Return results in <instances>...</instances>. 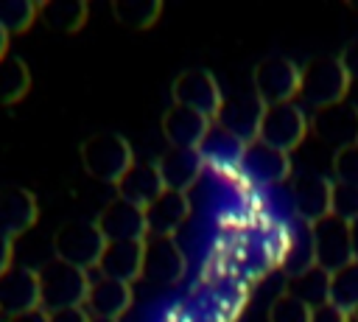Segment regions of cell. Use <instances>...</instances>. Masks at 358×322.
Instances as JSON below:
<instances>
[{"label": "cell", "mask_w": 358, "mask_h": 322, "mask_svg": "<svg viewBox=\"0 0 358 322\" xmlns=\"http://www.w3.org/2000/svg\"><path fill=\"white\" fill-rule=\"evenodd\" d=\"M50 322H92V316L87 308H67V311L50 314Z\"/></svg>", "instance_id": "d590c367"}, {"label": "cell", "mask_w": 358, "mask_h": 322, "mask_svg": "<svg viewBox=\"0 0 358 322\" xmlns=\"http://www.w3.org/2000/svg\"><path fill=\"white\" fill-rule=\"evenodd\" d=\"M143 255H145V241H129V244H106V252L98 263L101 277L120 280V283H134L143 277Z\"/></svg>", "instance_id": "7402d4cb"}, {"label": "cell", "mask_w": 358, "mask_h": 322, "mask_svg": "<svg viewBox=\"0 0 358 322\" xmlns=\"http://www.w3.org/2000/svg\"><path fill=\"white\" fill-rule=\"evenodd\" d=\"M338 221L352 224L358 218V188L355 185H344V182H333V213Z\"/></svg>", "instance_id": "4dcf8cb0"}, {"label": "cell", "mask_w": 358, "mask_h": 322, "mask_svg": "<svg viewBox=\"0 0 358 322\" xmlns=\"http://www.w3.org/2000/svg\"><path fill=\"white\" fill-rule=\"evenodd\" d=\"M8 39H11V36L0 28V59H3V56H8Z\"/></svg>", "instance_id": "ab89813d"}, {"label": "cell", "mask_w": 358, "mask_h": 322, "mask_svg": "<svg viewBox=\"0 0 358 322\" xmlns=\"http://www.w3.org/2000/svg\"><path fill=\"white\" fill-rule=\"evenodd\" d=\"M199 151H201L207 168H215V171L227 174V171H241V160H243L246 146L241 140H235L232 134L213 126V132L207 134V140Z\"/></svg>", "instance_id": "cb8c5ba5"}, {"label": "cell", "mask_w": 358, "mask_h": 322, "mask_svg": "<svg viewBox=\"0 0 358 322\" xmlns=\"http://www.w3.org/2000/svg\"><path fill=\"white\" fill-rule=\"evenodd\" d=\"M316 266V255H313V241H310V227H305L302 232H296L291 238V246H288V255L282 260V269L288 277L294 274H302L308 269Z\"/></svg>", "instance_id": "f546056e"}, {"label": "cell", "mask_w": 358, "mask_h": 322, "mask_svg": "<svg viewBox=\"0 0 358 322\" xmlns=\"http://www.w3.org/2000/svg\"><path fill=\"white\" fill-rule=\"evenodd\" d=\"M165 182H162V174L157 168V162H134L129 168V174L117 182V196L137 204V207H148L151 202H157L162 193H165Z\"/></svg>", "instance_id": "44dd1931"}, {"label": "cell", "mask_w": 358, "mask_h": 322, "mask_svg": "<svg viewBox=\"0 0 358 322\" xmlns=\"http://www.w3.org/2000/svg\"><path fill=\"white\" fill-rule=\"evenodd\" d=\"M310 322H347V314L338 311L336 305H322L310 314Z\"/></svg>", "instance_id": "e575fe53"}, {"label": "cell", "mask_w": 358, "mask_h": 322, "mask_svg": "<svg viewBox=\"0 0 358 322\" xmlns=\"http://www.w3.org/2000/svg\"><path fill=\"white\" fill-rule=\"evenodd\" d=\"M330 305L344 314L358 308V260L330 274Z\"/></svg>", "instance_id": "83f0119b"}, {"label": "cell", "mask_w": 358, "mask_h": 322, "mask_svg": "<svg viewBox=\"0 0 358 322\" xmlns=\"http://www.w3.org/2000/svg\"><path fill=\"white\" fill-rule=\"evenodd\" d=\"M31 90V70L28 64L8 53L0 59V106H14L20 104Z\"/></svg>", "instance_id": "484cf974"}, {"label": "cell", "mask_w": 358, "mask_h": 322, "mask_svg": "<svg viewBox=\"0 0 358 322\" xmlns=\"http://www.w3.org/2000/svg\"><path fill=\"white\" fill-rule=\"evenodd\" d=\"M131 300H134V291L129 283L98 277L90 283L84 308L90 311V316H98V319H120L131 308Z\"/></svg>", "instance_id": "ffe728a7"}, {"label": "cell", "mask_w": 358, "mask_h": 322, "mask_svg": "<svg viewBox=\"0 0 358 322\" xmlns=\"http://www.w3.org/2000/svg\"><path fill=\"white\" fill-rule=\"evenodd\" d=\"M134 151L129 146L126 137L115 134V132H101L92 134L81 143V165L92 179H101L106 185H115L129 174V168L134 165Z\"/></svg>", "instance_id": "6da1fadb"}, {"label": "cell", "mask_w": 358, "mask_h": 322, "mask_svg": "<svg viewBox=\"0 0 358 322\" xmlns=\"http://www.w3.org/2000/svg\"><path fill=\"white\" fill-rule=\"evenodd\" d=\"M187 260L173 238H145L143 255V280L154 288L176 286L185 277Z\"/></svg>", "instance_id": "30bf717a"}, {"label": "cell", "mask_w": 358, "mask_h": 322, "mask_svg": "<svg viewBox=\"0 0 358 322\" xmlns=\"http://www.w3.org/2000/svg\"><path fill=\"white\" fill-rule=\"evenodd\" d=\"M90 277L84 269H76L62 260H48L39 269V288H42V308L48 314L67 311V308H84L90 294Z\"/></svg>", "instance_id": "3957f363"}, {"label": "cell", "mask_w": 358, "mask_h": 322, "mask_svg": "<svg viewBox=\"0 0 358 322\" xmlns=\"http://www.w3.org/2000/svg\"><path fill=\"white\" fill-rule=\"evenodd\" d=\"M299 87H302V67L285 56H268L257 62L252 73V92L266 106L294 104V98H299Z\"/></svg>", "instance_id": "5b68a950"}, {"label": "cell", "mask_w": 358, "mask_h": 322, "mask_svg": "<svg viewBox=\"0 0 358 322\" xmlns=\"http://www.w3.org/2000/svg\"><path fill=\"white\" fill-rule=\"evenodd\" d=\"M39 20V3L31 0H0V28L8 36L25 34Z\"/></svg>", "instance_id": "f1b7e54d"}, {"label": "cell", "mask_w": 358, "mask_h": 322, "mask_svg": "<svg viewBox=\"0 0 358 322\" xmlns=\"http://www.w3.org/2000/svg\"><path fill=\"white\" fill-rule=\"evenodd\" d=\"M87 3L84 0H48V3H39V22L48 28V31H56V34H76L84 28L87 22Z\"/></svg>", "instance_id": "603a6c76"}, {"label": "cell", "mask_w": 358, "mask_h": 322, "mask_svg": "<svg viewBox=\"0 0 358 322\" xmlns=\"http://www.w3.org/2000/svg\"><path fill=\"white\" fill-rule=\"evenodd\" d=\"M282 294H291L294 300L305 302L310 311H316L322 305H330V272L313 266L302 274H294V277H288Z\"/></svg>", "instance_id": "d4e9b609"}, {"label": "cell", "mask_w": 358, "mask_h": 322, "mask_svg": "<svg viewBox=\"0 0 358 322\" xmlns=\"http://www.w3.org/2000/svg\"><path fill=\"white\" fill-rule=\"evenodd\" d=\"M347 8H352V11H358V3H355V0H350V3H347Z\"/></svg>", "instance_id": "b9f144b4"}, {"label": "cell", "mask_w": 358, "mask_h": 322, "mask_svg": "<svg viewBox=\"0 0 358 322\" xmlns=\"http://www.w3.org/2000/svg\"><path fill=\"white\" fill-rule=\"evenodd\" d=\"M310 241H313L316 266L330 272V274L355 260L352 238H350V224L338 221L336 216H327L324 221L313 224L310 227Z\"/></svg>", "instance_id": "9c48e42d"}, {"label": "cell", "mask_w": 358, "mask_h": 322, "mask_svg": "<svg viewBox=\"0 0 358 322\" xmlns=\"http://www.w3.org/2000/svg\"><path fill=\"white\" fill-rule=\"evenodd\" d=\"M157 168H159L162 182H165L168 190L187 193L201 179L207 162H204V157H201L199 148H168L157 160Z\"/></svg>", "instance_id": "ac0fdd59"}, {"label": "cell", "mask_w": 358, "mask_h": 322, "mask_svg": "<svg viewBox=\"0 0 358 322\" xmlns=\"http://www.w3.org/2000/svg\"><path fill=\"white\" fill-rule=\"evenodd\" d=\"M308 134H310V118L294 101V104L266 106L257 140L266 143V146H271V148H280V151L291 154Z\"/></svg>", "instance_id": "8992f818"}, {"label": "cell", "mask_w": 358, "mask_h": 322, "mask_svg": "<svg viewBox=\"0 0 358 322\" xmlns=\"http://www.w3.org/2000/svg\"><path fill=\"white\" fill-rule=\"evenodd\" d=\"M241 174L260 188H274L282 185L291 176V157L280 148H271L260 140L249 143L241 160Z\"/></svg>", "instance_id": "5bb4252c"}, {"label": "cell", "mask_w": 358, "mask_h": 322, "mask_svg": "<svg viewBox=\"0 0 358 322\" xmlns=\"http://www.w3.org/2000/svg\"><path fill=\"white\" fill-rule=\"evenodd\" d=\"M310 134L333 151H344L358 146V106L350 101L316 109L310 115Z\"/></svg>", "instance_id": "ba28073f"}, {"label": "cell", "mask_w": 358, "mask_h": 322, "mask_svg": "<svg viewBox=\"0 0 358 322\" xmlns=\"http://www.w3.org/2000/svg\"><path fill=\"white\" fill-rule=\"evenodd\" d=\"M42 308V288L39 272L25 266H11L0 277V314L6 319Z\"/></svg>", "instance_id": "4fadbf2b"}, {"label": "cell", "mask_w": 358, "mask_h": 322, "mask_svg": "<svg viewBox=\"0 0 358 322\" xmlns=\"http://www.w3.org/2000/svg\"><path fill=\"white\" fill-rule=\"evenodd\" d=\"M101 235L106 244H129V241H145L148 238V221L145 210L126 202V199H112L95 218Z\"/></svg>", "instance_id": "7c38bea8"}, {"label": "cell", "mask_w": 358, "mask_h": 322, "mask_svg": "<svg viewBox=\"0 0 358 322\" xmlns=\"http://www.w3.org/2000/svg\"><path fill=\"white\" fill-rule=\"evenodd\" d=\"M347 322H358V308H355V311H350V314H347Z\"/></svg>", "instance_id": "60d3db41"}, {"label": "cell", "mask_w": 358, "mask_h": 322, "mask_svg": "<svg viewBox=\"0 0 358 322\" xmlns=\"http://www.w3.org/2000/svg\"><path fill=\"white\" fill-rule=\"evenodd\" d=\"M39 218V204L36 196L28 188H0V238L17 241L25 235Z\"/></svg>", "instance_id": "9a60e30c"}, {"label": "cell", "mask_w": 358, "mask_h": 322, "mask_svg": "<svg viewBox=\"0 0 358 322\" xmlns=\"http://www.w3.org/2000/svg\"><path fill=\"white\" fill-rule=\"evenodd\" d=\"M310 308L291 294H280L268 308V322H310Z\"/></svg>", "instance_id": "1f68e13d"}, {"label": "cell", "mask_w": 358, "mask_h": 322, "mask_svg": "<svg viewBox=\"0 0 358 322\" xmlns=\"http://www.w3.org/2000/svg\"><path fill=\"white\" fill-rule=\"evenodd\" d=\"M106 252V238L95 221H67L53 235V255L76 269H98Z\"/></svg>", "instance_id": "277c9868"}, {"label": "cell", "mask_w": 358, "mask_h": 322, "mask_svg": "<svg viewBox=\"0 0 358 322\" xmlns=\"http://www.w3.org/2000/svg\"><path fill=\"white\" fill-rule=\"evenodd\" d=\"M112 14L120 25L134 28V31H145L159 20L162 3L159 0H115Z\"/></svg>", "instance_id": "4316f807"}, {"label": "cell", "mask_w": 358, "mask_h": 322, "mask_svg": "<svg viewBox=\"0 0 358 322\" xmlns=\"http://www.w3.org/2000/svg\"><path fill=\"white\" fill-rule=\"evenodd\" d=\"M338 62H341V67L347 70L350 81H358V39H352V42L338 53Z\"/></svg>", "instance_id": "836d02e7"}, {"label": "cell", "mask_w": 358, "mask_h": 322, "mask_svg": "<svg viewBox=\"0 0 358 322\" xmlns=\"http://www.w3.org/2000/svg\"><path fill=\"white\" fill-rule=\"evenodd\" d=\"M263 112H266V104L255 92H241V95L224 101V106H221V112H218V118H215L213 126L221 129V132H227V134H232L243 146H249L260 134Z\"/></svg>", "instance_id": "8fae6325"}, {"label": "cell", "mask_w": 358, "mask_h": 322, "mask_svg": "<svg viewBox=\"0 0 358 322\" xmlns=\"http://www.w3.org/2000/svg\"><path fill=\"white\" fill-rule=\"evenodd\" d=\"M187 218H190V199H187V193L165 190L157 202H151L145 207L148 238H173Z\"/></svg>", "instance_id": "d6986e66"}, {"label": "cell", "mask_w": 358, "mask_h": 322, "mask_svg": "<svg viewBox=\"0 0 358 322\" xmlns=\"http://www.w3.org/2000/svg\"><path fill=\"white\" fill-rule=\"evenodd\" d=\"M350 238H352V252H355V260H358V218L350 224Z\"/></svg>", "instance_id": "f35d334b"}, {"label": "cell", "mask_w": 358, "mask_h": 322, "mask_svg": "<svg viewBox=\"0 0 358 322\" xmlns=\"http://www.w3.org/2000/svg\"><path fill=\"white\" fill-rule=\"evenodd\" d=\"M171 95H173V104L176 106H185V109H193L204 118H210L215 123L221 106H224V92L215 81L213 73L207 70H185L176 76L173 87H171Z\"/></svg>", "instance_id": "52a82bcc"}, {"label": "cell", "mask_w": 358, "mask_h": 322, "mask_svg": "<svg viewBox=\"0 0 358 322\" xmlns=\"http://www.w3.org/2000/svg\"><path fill=\"white\" fill-rule=\"evenodd\" d=\"M14 241H6V238H0V277L14 266L11 260H14V246H11Z\"/></svg>", "instance_id": "8d00e7d4"}, {"label": "cell", "mask_w": 358, "mask_h": 322, "mask_svg": "<svg viewBox=\"0 0 358 322\" xmlns=\"http://www.w3.org/2000/svg\"><path fill=\"white\" fill-rule=\"evenodd\" d=\"M6 322H50V314L45 308H36V311H28V314H20V316H11Z\"/></svg>", "instance_id": "74e56055"}, {"label": "cell", "mask_w": 358, "mask_h": 322, "mask_svg": "<svg viewBox=\"0 0 358 322\" xmlns=\"http://www.w3.org/2000/svg\"><path fill=\"white\" fill-rule=\"evenodd\" d=\"M291 204H294V216L305 227L324 221L333 213V182L324 176L296 179L291 188Z\"/></svg>", "instance_id": "2e32d148"}, {"label": "cell", "mask_w": 358, "mask_h": 322, "mask_svg": "<svg viewBox=\"0 0 358 322\" xmlns=\"http://www.w3.org/2000/svg\"><path fill=\"white\" fill-rule=\"evenodd\" d=\"M210 132H213V120L193 109L173 104L162 115V137L171 148H201Z\"/></svg>", "instance_id": "e0dca14e"}, {"label": "cell", "mask_w": 358, "mask_h": 322, "mask_svg": "<svg viewBox=\"0 0 358 322\" xmlns=\"http://www.w3.org/2000/svg\"><path fill=\"white\" fill-rule=\"evenodd\" d=\"M350 76L341 67L338 56H316L302 67V87H299V98L305 106L324 109L333 104L347 101V90H350Z\"/></svg>", "instance_id": "7a4b0ae2"}, {"label": "cell", "mask_w": 358, "mask_h": 322, "mask_svg": "<svg viewBox=\"0 0 358 322\" xmlns=\"http://www.w3.org/2000/svg\"><path fill=\"white\" fill-rule=\"evenodd\" d=\"M333 176H336V182L358 188V146L336 151V157H333Z\"/></svg>", "instance_id": "d6a6232c"}, {"label": "cell", "mask_w": 358, "mask_h": 322, "mask_svg": "<svg viewBox=\"0 0 358 322\" xmlns=\"http://www.w3.org/2000/svg\"><path fill=\"white\" fill-rule=\"evenodd\" d=\"M92 322H120V319H98V316H92Z\"/></svg>", "instance_id": "7bdbcfd3"}]
</instances>
